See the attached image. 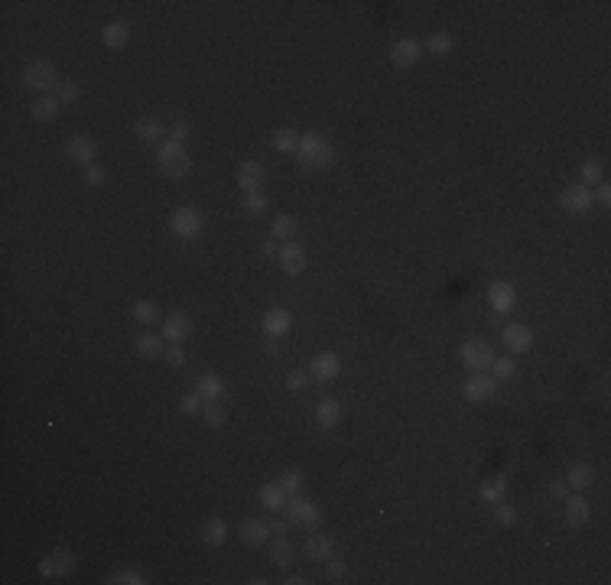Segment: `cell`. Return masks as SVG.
<instances>
[{
    "label": "cell",
    "instance_id": "816d5d0a",
    "mask_svg": "<svg viewBox=\"0 0 611 585\" xmlns=\"http://www.w3.org/2000/svg\"><path fill=\"white\" fill-rule=\"evenodd\" d=\"M595 189H598V192L592 195V202H598V205L608 208V202H611V186H608V182H598Z\"/></svg>",
    "mask_w": 611,
    "mask_h": 585
},
{
    "label": "cell",
    "instance_id": "8d00e7d4",
    "mask_svg": "<svg viewBox=\"0 0 611 585\" xmlns=\"http://www.w3.org/2000/svg\"><path fill=\"white\" fill-rule=\"evenodd\" d=\"M108 582H111V585H147V576H143V572H137V569H117Z\"/></svg>",
    "mask_w": 611,
    "mask_h": 585
},
{
    "label": "cell",
    "instance_id": "d4e9b609",
    "mask_svg": "<svg viewBox=\"0 0 611 585\" xmlns=\"http://www.w3.org/2000/svg\"><path fill=\"white\" fill-rule=\"evenodd\" d=\"M202 543H205V547H225L228 543V524L221 517H212V520H205V524H202Z\"/></svg>",
    "mask_w": 611,
    "mask_h": 585
},
{
    "label": "cell",
    "instance_id": "f6af8a7d",
    "mask_svg": "<svg viewBox=\"0 0 611 585\" xmlns=\"http://www.w3.org/2000/svg\"><path fill=\"white\" fill-rule=\"evenodd\" d=\"M52 559H56L59 576H68V572L75 569V556H72V553H66V549H56V553H52Z\"/></svg>",
    "mask_w": 611,
    "mask_h": 585
},
{
    "label": "cell",
    "instance_id": "44dd1931",
    "mask_svg": "<svg viewBox=\"0 0 611 585\" xmlns=\"http://www.w3.org/2000/svg\"><path fill=\"white\" fill-rule=\"evenodd\" d=\"M306 559H312V563H329L332 559V537H325V533H309V537H306Z\"/></svg>",
    "mask_w": 611,
    "mask_h": 585
},
{
    "label": "cell",
    "instance_id": "5bb4252c",
    "mask_svg": "<svg viewBox=\"0 0 611 585\" xmlns=\"http://www.w3.org/2000/svg\"><path fill=\"white\" fill-rule=\"evenodd\" d=\"M189 335H192V319H189L186 312H170V316H163V339L170 341V345H182Z\"/></svg>",
    "mask_w": 611,
    "mask_h": 585
},
{
    "label": "cell",
    "instance_id": "9c48e42d",
    "mask_svg": "<svg viewBox=\"0 0 611 585\" xmlns=\"http://www.w3.org/2000/svg\"><path fill=\"white\" fill-rule=\"evenodd\" d=\"M462 394H465V400H471V403L491 400V397L498 394V380L491 378V374H485V371H475V374H471V378L465 380Z\"/></svg>",
    "mask_w": 611,
    "mask_h": 585
},
{
    "label": "cell",
    "instance_id": "7402d4cb",
    "mask_svg": "<svg viewBox=\"0 0 611 585\" xmlns=\"http://www.w3.org/2000/svg\"><path fill=\"white\" fill-rule=\"evenodd\" d=\"M257 498H260V508L263 510H273V514H280L283 508H286V501H290V494L280 488V484H263L260 491H257Z\"/></svg>",
    "mask_w": 611,
    "mask_h": 585
},
{
    "label": "cell",
    "instance_id": "ab89813d",
    "mask_svg": "<svg viewBox=\"0 0 611 585\" xmlns=\"http://www.w3.org/2000/svg\"><path fill=\"white\" fill-rule=\"evenodd\" d=\"M491 368H494V374H491L494 380H510L514 374H517V364H514V358H494V364H491Z\"/></svg>",
    "mask_w": 611,
    "mask_h": 585
},
{
    "label": "cell",
    "instance_id": "4316f807",
    "mask_svg": "<svg viewBox=\"0 0 611 585\" xmlns=\"http://www.w3.org/2000/svg\"><path fill=\"white\" fill-rule=\"evenodd\" d=\"M131 316L140 322V325H156V322H163V312L153 299H137L133 302V309H131Z\"/></svg>",
    "mask_w": 611,
    "mask_h": 585
},
{
    "label": "cell",
    "instance_id": "11a10c76",
    "mask_svg": "<svg viewBox=\"0 0 611 585\" xmlns=\"http://www.w3.org/2000/svg\"><path fill=\"white\" fill-rule=\"evenodd\" d=\"M260 254H263V257H277V237H270V241H260Z\"/></svg>",
    "mask_w": 611,
    "mask_h": 585
},
{
    "label": "cell",
    "instance_id": "7dc6e473",
    "mask_svg": "<svg viewBox=\"0 0 611 585\" xmlns=\"http://www.w3.org/2000/svg\"><path fill=\"white\" fill-rule=\"evenodd\" d=\"M189 133H192V124H189V121H172V124H170V140L182 143Z\"/></svg>",
    "mask_w": 611,
    "mask_h": 585
},
{
    "label": "cell",
    "instance_id": "74e56055",
    "mask_svg": "<svg viewBox=\"0 0 611 585\" xmlns=\"http://www.w3.org/2000/svg\"><path fill=\"white\" fill-rule=\"evenodd\" d=\"M283 384H286V390H293V394H300V390H306V384H309V371H302V368H293V371H286V378H283Z\"/></svg>",
    "mask_w": 611,
    "mask_h": 585
},
{
    "label": "cell",
    "instance_id": "4fadbf2b",
    "mask_svg": "<svg viewBox=\"0 0 611 585\" xmlns=\"http://www.w3.org/2000/svg\"><path fill=\"white\" fill-rule=\"evenodd\" d=\"M559 205L569 212V215H582L592 208V189L589 186H566L559 192Z\"/></svg>",
    "mask_w": 611,
    "mask_h": 585
},
{
    "label": "cell",
    "instance_id": "ee69618b",
    "mask_svg": "<svg viewBox=\"0 0 611 585\" xmlns=\"http://www.w3.org/2000/svg\"><path fill=\"white\" fill-rule=\"evenodd\" d=\"M494 520H498L501 527H510V524L517 520V510L510 508V504H504V501H498V504H494Z\"/></svg>",
    "mask_w": 611,
    "mask_h": 585
},
{
    "label": "cell",
    "instance_id": "277c9868",
    "mask_svg": "<svg viewBox=\"0 0 611 585\" xmlns=\"http://www.w3.org/2000/svg\"><path fill=\"white\" fill-rule=\"evenodd\" d=\"M202 228H205V215H202L198 208H192V205H182L170 215V231L176 237H182V241L198 237L202 235Z\"/></svg>",
    "mask_w": 611,
    "mask_h": 585
},
{
    "label": "cell",
    "instance_id": "7c38bea8",
    "mask_svg": "<svg viewBox=\"0 0 611 585\" xmlns=\"http://www.w3.org/2000/svg\"><path fill=\"white\" fill-rule=\"evenodd\" d=\"M68 160L78 163V166H94V160H98V143H94V137H88V133H75L72 140H68L66 147Z\"/></svg>",
    "mask_w": 611,
    "mask_h": 585
},
{
    "label": "cell",
    "instance_id": "9f6ffc18",
    "mask_svg": "<svg viewBox=\"0 0 611 585\" xmlns=\"http://www.w3.org/2000/svg\"><path fill=\"white\" fill-rule=\"evenodd\" d=\"M263 355L277 358V355H280V339H267V345H263Z\"/></svg>",
    "mask_w": 611,
    "mask_h": 585
},
{
    "label": "cell",
    "instance_id": "52a82bcc",
    "mask_svg": "<svg viewBox=\"0 0 611 585\" xmlns=\"http://www.w3.org/2000/svg\"><path fill=\"white\" fill-rule=\"evenodd\" d=\"M341 374V358L335 351H319L316 358L309 361V380H319V384H329Z\"/></svg>",
    "mask_w": 611,
    "mask_h": 585
},
{
    "label": "cell",
    "instance_id": "d6a6232c",
    "mask_svg": "<svg viewBox=\"0 0 611 585\" xmlns=\"http://www.w3.org/2000/svg\"><path fill=\"white\" fill-rule=\"evenodd\" d=\"M592 482H595L592 465H573V468H569V475H566V484H569V488H575V491L589 488Z\"/></svg>",
    "mask_w": 611,
    "mask_h": 585
},
{
    "label": "cell",
    "instance_id": "f907efd6",
    "mask_svg": "<svg viewBox=\"0 0 611 585\" xmlns=\"http://www.w3.org/2000/svg\"><path fill=\"white\" fill-rule=\"evenodd\" d=\"M39 572L46 579H59V569H56V559H52V553H49L46 559H39Z\"/></svg>",
    "mask_w": 611,
    "mask_h": 585
},
{
    "label": "cell",
    "instance_id": "ffe728a7",
    "mask_svg": "<svg viewBox=\"0 0 611 585\" xmlns=\"http://www.w3.org/2000/svg\"><path fill=\"white\" fill-rule=\"evenodd\" d=\"M341 403L335 400V397H322L319 403H316V423L322 426V429H332V426L341 423Z\"/></svg>",
    "mask_w": 611,
    "mask_h": 585
},
{
    "label": "cell",
    "instance_id": "9a60e30c",
    "mask_svg": "<svg viewBox=\"0 0 611 585\" xmlns=\"http://www.w3.org/2000/svg\"><path fill=\"white\" fill-rule=\"evenodd\" d=\"M488 302L494 312H510L514 309V302H517V292H514V286L508 283V280H494V283L488 286Z\"/></svg>",
    "mask_w": 611,
    "mask_h": 585
},
{
    "label": "cell",
    "instance_id": "c3c4849f",
    "mask_svg": "<svg viewBox=\"0 0 611 585\" xmlns=\"http://www.w3.org/2000/svg\"><path fill=\"white\" fill-rule=\"evenodd\" d=\"M163 355H166V361H170L172 368H182V364H186V351H182V345H166Z\"/></svg>",
    "mask_w": 611,
    "mask_h": 585
},
{
    "label": "cell",
    "instance_id": "db71d44e",
    "mask_svg": "<svg viewBox=\"0 0 611 585\" xmlns=\"http://www.w3.org/2000/svg\"><path fill=\"white\" fill-rule=\"evenodd\" d=\"M550 494H553L556 501H566V498H569V484H566V482H553V484H550Z\"/></svg>",
    "mask_w": 611,
    "mask_h": 585
},
{
    "label": "cell",
    "instance_id": "7bdbcfd3",
    "mask_svg": "<svg viewBox=\"0 0 611 585\" xmlns=\"http://www.w3.org/2000/svg\"><path fill=\"white\" fill-rule=\"evenodd\" d=\"M244 212L247 215H263V212H267V195H260V192H247L244 195Z\"/></svg>",
    "mask_w": 611,
    "mask_h": 585
},
{
    "label": "cell",
    "instance_id": "f546056e",
    "mask_svg": "<svg viewBox=\"0 0 611 585\" xmlns=\"http://www.w3.org/2000/svg\"><path fill=\"white\" fill-rule=\"evenodd\" d=\"M196 390L205 397V400H221V397H225V380L218 378V374H202Z\"/></svg>",
    "mask_w": 611,
    "mask_h": 585
},
{
    "label": "cell",
    "instance_id": "e575fe53",
    "mask_svg": "<svg viewBox=\"0 0 611 585\" xmlns=\"http://www.w3.org/2000/svg\"><path fill=\"white\" fill-rule=\"evenodd\" d=\"M202 420H205V426H212V429L225 426L228 410L221 406V400H205V406H202Z\"/></svg>",
    "mask_w": 611,
    "mask_h": 585
},
{
    "label": "cell",
    "instance_id": "603a6c76",
    "mask_svg": "<svg viewBox=\"0 0 611 585\" xmlns=\"http://www.w3.org/2000/svg\"><path fill=\"white\" fill-rule=\"evenodd\" d=\"M566 524L569 527H582L585 520L592 517V508H589V501L579 498V494H573V498H566Z\"/></svg>",
    "mask_w": 611,
    "mask_h": 585
},
{
    "label": "cell",
    "instance_id": "f5cc1de1",
    "mask_svg": "<svg viewBox=\"0 0 611 585\" xmlns=\"http://www.w3.org/2000/svg\"><path fill=\"white\" fill-rule=\"evenodd\" d=\"M345 572H348V569H345V563H341V559H329V579L341 582V579H345Z\"/></svg>",
    "mask_w": 611,
    "mask_h": 585
},
{
    "label": "cell",
    "instance_id": "cb8c5ba5",
    "mask_svg": "<svg viewBox=\"0 0 611 585\" xmlns=\"http://www.w3.org/2000/svg\"><path fill=\"white\" fill-rule=\"evenodd\" d=\"M133 131H137V137H140L143 143H156L163 133H166V127H163L160 117H153V114H143V117H137Z\"/></svg>",
    "mask_w": 611,
    "mask_h": 585
},
{
    "label": "cell",
    "instance_id": "83f0119b",
    "mask_svg": "<svg viewBox=\"0 0 611 585\" xmlns=\"http://www.w3.org/2000/svg\"><path fill=\"white\" fill-rule=\"evenodd\" d=\"M59 98L56 95H39L36 101H33V108H29V114L36 117V121H56L59 117Z\"/></svg>",
    "mask_w": 611,
    "mask_h": 585
},
{
    "label": "cell",
    "instance_id": "d590c367",
    "mask_svg": "<svg viewBox=\"0 0 611 585\" xmlns=\"http://www.w3.org/2000/svg\"><path fill=\"white\" fill-rule=\"evenodd\" d=\"M302 482H306V478H302V472H300V468H286V472H283L280 478H277V484H280V488L286 491L290 498H293V494H300V491H302Z\"/></svg>",
    "mask_w": 611,
    "mask_h": 585
},
{
    "label": "cell",
    "instance_id": "ba28073f",
    "mask_svg": "<svg viewBox=\"0 0 611 585\" xmlns=\"http://www.w3.org/2000/svg\"><path fill=\"white\" fill-rule=\"evenodd\" d=\"M277 260H280V270L286 276H300L302 270H306V264H309V257H306V247H300L296 241H286V244L277 251Z\"/></svg>",
    "mask_w": 611,
    "mask_h": 585
},
{
    "label": "cell",
    "instance_id": "b9f144b4",
    "mask_svg": "<svg viewBox=\"0 0 611 585\" xmlns=\"http://www.w3.org/2000/svg\"><path fill=\"white\" fill-rule=\"evenodd\" d=\"M82 95V85H78V82H72V78H68V82H59V88H56V98L62 104H68V101H75V98Z\"/></svg>",
    "mask_w": 611,
    "mask_h": 585
},
{
    "label": "cell",
    "instance_id": "6da1fadb",
    "mask_svg": "<svg viewBox=\"0 0 611 585\" xmlns=\"http://www.w3.org/2000/svg\"><path fill=\"white\" fill-rule=\"evenodd\" d=\"M296 153H300V166L306 172H325L335 163V147L322 133H302Z\"/></svg>",
    "mask_w": 611,
    "mask_h": 585
},
{
    "label": "cell",
    "instance_id": "6f0895ef",
    "mask_svg": "<svg viewBox=\"0 0 611 585\" xmlns=\"http://www.w3.org/2000/svg\"><path fill=\"white\" fill-rule=\"evenodd\" d=\"M270 530H273V533H277V537H283V533L290 530V520H273V524H270Z\"/></svg>",
    "mask_w": 611,
    "mask_h": 585
},
{
    "label": "cell",
    "instance_id": "e0dca14e",
    "mask_svg": "<svg viewBox=\"0 0 611 585\" xmlns=\"http://www.w3.org/2000/svg\"><path fill=\"white\" fill-rule=\"evenodd\" d=\"M270 524H263V520H257V517H251V520H244L241 527H237V537H241V543L244 547H263L267 540H270Z\"/></svg>",
    "mask_w": 611,
    "mask_h": 585
},
{
    "label": "cell",
    "instance_id": "8fae6325",
    "mask_svg": "<svg viewBox=\"0 0 611 585\" xmlns=\"http://www.w3.org/2000/svg\"><path fill=\"white\" fill-rule=\"evenodd\" d=\"M420 59H423V43L413 36L397 39L394 49H390V62H394L397 68H413Z\"/></svg>",
    "mask_w": 611,
    "mask_h": 585
},
{
    "label": "cell",
    "instance_id": "1f68e13d",
    "mask_svg": "<svg viewBox=\"0 0 611 585\" xmlns=\"http://www.w3.org/2000/svg\"><path fill=\"white\" fill-rule=\"evenodd\" d=\"M508 498V478L504 475H498L494 482H485L481 484V501L485 504H498V501Z\"/></svg>",
    "mask_w": 611,
    "mask_h": 585
},
{
    "label": "cell",
    "instance_id": "bcb514c9",
    "mask_svg": "<svg viewBox=\"0 0 611 585\" xmlns=\"http://www.w3.org/2000/svg\"><path fill=\"white\" fill-rule=\"evenodd\" d=\"M582 179L592 182V186H598V182H602V163H598V160L585 163V166H582Z\"/></svg>",
    "mask_w": 611,
    "mask_h": 585
},
{
    "label": "cell",
    "instance_id": "2e32d148",
    "mask_svg": "<svg viewBox=\"0 0 611 585\" xmlns=\"http://www.w3.org/2000/svg\"><path fill=\"white\" fill-rule=\"evenodd\" d=\"M263 163H257V160H247V163H241L237 166V172H235V179H237V186L244 192H260V186H263Z\"/></svg>",
    "mask_w": 611,
    "mask_h": 585
},
{
    "label": "cell",
    "instance_id": "680465c9",
    "mask_svg": "<svg viewBox=\"0 0 611 585\" xmlns=\"http://www.w3.org/2000/svg\"><path fill=\"white\" fill-rule=\"evenodd\" d=\"M283 582H286V585H306L309 579H306V576H290V579H283Z\"/></svg>",
    "mask_w": 611,
    "mask_h": 585
},
{
    "label": "cell",
    "instance_id": "ac0fdd59",
    "mask_svg": "<svg viewBox=\"0 0 611 585\" xmlns=\"http://www.w3.org/2000/svg\"><path fill=\"white\" fill-rule=\"evenodd\" d=\"M504 345L514 355H524V351L533 348V332L527 329V325H520V322H510L508 329H504Z\"/></svg>",
    "mask_w": 611,
    "mask_h": 585
},
{
    "label": "cell",
    "instance_id": "836d02e7",
    "mask_svg": "<svg viewBox=\"0 0 611 585\" xmlns=\"http://www.w3.org/2000/svg\"><path fill=\"white\" fill-rule=\"evenodd\" d=\"M296 228H300V225H296V218H293V215H283V212H280V215L273 218L270 235L277 237V241H290V237L296 235Z\"/></svg>",
    "mask_w": 611,
    "mask_h": 585
},
{
    "label": "cell",
    "instance_id": "60d3db41",
    "mask_svg": "<svg viewBox=\"0 0 611 585\" xmlns=\"http://www.w3.org/2000/svg\"><path fill=\"white\" fill-rule=\"evenodd\" d=\"M452 46H455V43H452L449 33H433V39H429V52H433V56H449Z\"/></svg>",
    "mask_w": 611,
    "mask_h": 585
},
{
    "label": "cell",
    "instance_id": "f35d334b",
    "mask_svg": "<svg viewBox=\"0 0 611 585\" xmlns=\"http://www.w3.org/2000/svg\"><path fill=\"white\" fill-rule=\"evenodd\" d=\"M202 394L198 390H192V394H182L179 397V413H186V416H192V413H202Z\"/></svg>",
    "mask_w": 611,
    "mask_h": 585
},
{
    "label": "cell",
    "instance_id": "3957f363",
    "mask_svg": "<svg viewBox=\"0 0 611 585\" xmlns=\"http://www.w3.org/2000/svg\"><path fill=\"white\" fill-rule=\"evenodd\" d=\"M23 85L33 88V91H39V95H49L52 88H59L56 66H52L49 59H36V62H29V66L23 68Z\"/></svg>",
    "mask_w": 611,
    "mask_h": 585
},
{
    "label": "cell",
    "instance_id": "5b68a950",
    "mask_svg": "<svg viewBox=\"0 0 611 585\" xmlns=\"http://www.w3.org/2000/svg\"><path fill=\"white\" fill-rule=\"evenodd\" d=\"M286 520H290V527H316L322 520V510H319V504L316 501H306L302 494H293L290 501H286Z\"/></svg>",
    "mask_w": 611,
    "mask_h": 585
},
{
    "label": "cell",
    "instance_id": "484cf974",
    "mask_svg": "<svg viewBox=\"0 0 611 585\" xmlns=\"http://www.w3.org/2000/svg\"><path fill=\"white\" fill-rule=\"evenodd\" d=\"M163 335H153V332H143L140 339H137V355L140 358H147V361H153V358H160L163 351H166V345H163Z\"/></svg>",
    "mask_w": 611,
    "mask_h": 585
},
{
    "label": "cell",
    "instance_id": "f1b7e54d",
    "mask_svg": "<svg viewBox=\"0 0 611 585\" xmlns=\"http://www.w3.org/2000/svg\"><path fill=\"white\" fill-rule=\"evenodd\" d=\"M293 553H296V549H293V543L290 540H283V537H277L270 543V563L277 569H286L293 563Z\"/></svg>",
    "mask_w": 611,
    "mask_h": 585
},
{
    "label": "cell",
    "instance_id": "681fc988",
    "mask_svg": "<svg viewBox=\"0 0 611 585\" xmlns=\"http://www.w3.org/2000/svg\"><path fill=\"white\" fill-rule=\"evenodd\" d=\"M104 179H108V172H104L101 166H88V170H85V182H88V186H101Z\"/></svg>",
    "mask_w": 611,
    "mask_h": 585
},
{
    "label": "cell",
    "instance_id": "8992f818",
    "mask_svg": "<svg viewBox=\"0 0 611 585\" xmlns=\"http://www.w3.org/2000/svg\"><path fill=\"white\" fill-rule=\"evenodd\" d=\"M462 364L469 371H488L494 364V345L488 339H469L462 345Z\"/></svg>",
    "mask_w": 611,
    "mask_h": 585
},
{
    "label": "cell",
    "instance_id": "30bf717a",
    "mask_svg": "<svg viewBox=\"0 0 611 585\" xmlns=\"http://www.w3.org/2000/svg\"><path fill=\"white\" fill-rule=\"evenodd\" d=\"M293 329V312L283 309V306H277V309H267L260 319V332L267 335V339H283V335H290Z\"/></svg>",
    "mask_w": 611,
    "mask_h": 585
},
{
    "label": "cell",
    "instance_id": "d6986e66",
    "mask_svg": "<svg viewBox=\"0 0 611 585\" xmlns=\"http://www.w3.org/2000/svg\"><path fill=\"white\" fill-rule=\"evenodd\" d=\"M101 43L108 49H124L131 43V23H127V20H111V23L101 29Z\"/></svg>",
    "mask_w": 611,
    "mask_h": 585
},
{
    "label": "cell",
    "instance_id": "7a4b0ae2",
    "mask_svg": "<svg viewBox=\"0 0 611 585\" xmlns=\"http://www.w3.org/2000/svg\"><path fill=\"white\" fill-rule=\"evenodd\" d=\"M156 166H160V172L170 176V179H186L189 170H192V156L186 153L182 143L166 140L156 147Z\"/></svg>",
    "mask_w": 611,
    "mask_h": 585
},
{
    "label": "cell",
    "instance_id": "4dcf8cb0",
    "mask_svg": "<svg viewBox=\"0 0 611 585\" xmlns=\"http://www.w3.org/2000/svg\"><path fill=\"white\" fill-rule=\"evenodd\" d=\"M300 137L302 133H296L293 127H280V131L273 133V150L277 153H296L300 150Z\"/></svg>",
    "mask_w": 611,
    "mask_h": 585
}]
</instances>
